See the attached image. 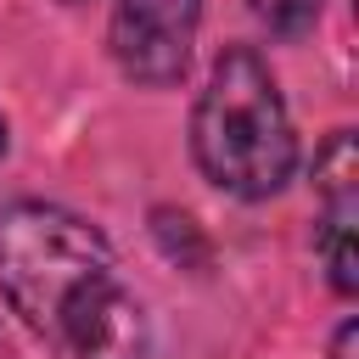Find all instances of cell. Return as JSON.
Returning <instances> with one entry per match:
<instances>
[{
  "mask_svg": "<svg viewBox=\"0 0 359 359\" xmlns=\"http://www.w3.org/2000/svg\"><path fill=\"white\" fill-rule=\"evenodd\" d=\"M0 297L50 359H140L146 314L112 241L56 202L0 213Z\"/></svg>",
  "mask_w": 359,
  "mask_h": 359,
  "instance_id": "cell-1",
  "label": "cell"
},
{
  "mask_svg": "<svg viewBox=\"0 0 359 359\" xmlns=\"http://www.w3.org/2000/svg\"><path fill=\"white\" fill-rule=\"evenodd\" d=\"M191 157L208 185L236 202H269L297 174V129L269 62L252 45H224L191 107Z\"/></svg>",
  "mask_w": 359,
  "mask_h": 359,
  "instance_id": "cell-2",
  "label": "cell"
},
{
  "mask_svg": "<svg viewBox=\"0 0 359 359\" xmlns=\"http://www.w3.org/2000/svg\"><path fill=\"white\" fill-rule=\"evenodd\" d=\"M202 34V0H112L107 50L118 73L140 90H174L191 73Z\"/></svg>",
  "mask_w": 359,
  "mask_h": 359,
  "instance_id": "cell-3",
  "label": "cell"
},
{
  "mask_svg": "<svg viewBox=\"0 0 359 359\" xmlns=\"http://www.w3.org/2000/svg\"><path fill=\"white\" fill-rule=\"evenodd\" d=\"M314 196H320V224H314V252L325 258L331 292L353 297L359 292V146L353 129H331L314 151Z\"/></svg>",
  "mask_w": 359,
  "mask_h": 359,
  "instance_id": "cell-4",
  "label": "cell"
},
{
  "mask_svg": "<svg viewBox=\"0 0 359 359\" xmlns=\"http://www.w3.org/2000/svg\"><path fill=\"white\" fill-rule=\"evenodd\" d=\"M151 241L163 247L168 264H180V269H191V275H208V264H213L208 236H202L196 219L180 213V208H151Z\"/></svg>",
  "mask_w": 359,
  "mask_h": 359,
  "instance_id": "cell-5",
  "label": "cell"
},
{
  "mask_svg": "<svg viewBox=\"0 0 359 359\" xmlns=\"http://www.w3.org/2000/svg\"><path fill=\"white\" fill-rule=\"evenodd\" d=\"M247 11H252V22H258L269 39H286V45H292V39L314 34L325 0H247Z\"/></svg>",
  "mask_w": 359,
  "mask_h": 359,
  "instance_id": "cell-6",
  "label": "cell"
},
{
  "mask_svg": "<svg viewBox=\"0 0 359 359\" xmlns=\"http://www.w3.org/2000/svg\"><path fill=\"white\" fill-rule=\"evenodd\" d=\"M353 348H359V325L342 320V325L331 331V359H353Z\"/></svg>",
  "mask_w": 359,
  "mask_h": 359,
  "instance_id": "cell-7",
  "label": "cell"
},
{
  "mask_svg": "<svg viewBox=\"0 0 359 359\" xmlns=\"http://www.w3.org/2000/svg\"><path fill=\"white\" fill-rule=\"evenodd\" d=\"M6 140H11V135H6V112H0V151H6Z\"/></svg>",
  "mask_w": 359,
  "mask_h": 359,
  "instance_id": "cell-8",
  "label": "cell"
},
{
  "mask_svg": "<svg viewBox=\"0 0 359 359\" xmlns=\"http://www.w3.org/2000/svg\"><path fill=\"white\" fill-rule=\"evenodd\" d=\"M67 6H73V0H67Z\"/></svg>",
  "mask_w": 359,
  "mask_h": 359,
  "instance_id": "cell-9",
  "label": "cell"
}]
</instances>
